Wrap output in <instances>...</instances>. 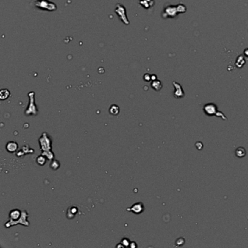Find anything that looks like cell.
Wrapping results in <instances>:
<instances>
[{
	"mask_svg": "<svg viewBox=\"0 0 248 248\" xmlns=\"http://www.w3.org/2000/svg\"><path fill=\"white\" fill-rule=\"evenodd\" d=\"M29 217V214H28L26 210L24 211H22V215H21V218H19L17 221H13V220L10 219L7 222L4 223V227L7 228V229H9L10 227L13 226H15L17 224H21L22 226H29L30 225V223L28 221L27 218Z\"/></svg>",
	"mask_w": 248,
	"mask_h": 248,
	"instance_id": "6da1fadb",
	"label": "cell"
},
{
	"mask_svg": "<svg viewBox=\"0 0 248 248\" xmlns=\"http://www.w3.org/2000/svg\"><path fill=\"white\" fill-rule=\"evenodd\" d=\"M29 98V106L25 111V114L26 116L29 115H37L38 114V109L35 104V93L34 92H30L28 94Z\"/></svg>",
	"mask_w": 248,
	"mask_h": 248,
	"instance_id": "7a4b0ae2",
	"label": "cell"
},
{
	"mask_svg": "<svg viewBox=\"0 0 248 248\" xmlns=\"http://www.w3.org/2000/svg\"><path fill=\"white\" fill-rule=\"evenodd\" d=\"M52 141L50 136H49L48 134L44 132L42 136L39 139V146H40V149L42 152L51 150V149H52Z\"/></svg>",
	"mask_w": 248,
	"mask_h": 248,
	"instance_id": "3957f363",
	"label": "cell"
},
{
	"mask_svg": "<svg viewBox=\"0 0 248 248\" xmlns=\"http://www.w3.org/2000/svg\"><path fill=\"white\" fill-rule=\"evenodd\" d=\"M36 7L42 10L55 11L57 10V6L55 3L50 1L49 0H37L34 3Z\"/></svg>",
	"mask_w": 248,
	"mask_h": 248,
	"instance_id": "277c9868",
	"label": "cell"
},
{
	"mask_svg": "<svg viewBox=\"0 0 248 248\" xmlns=\"http://www.w3.org/2000/svg\"><path fill=\"white\" fill-rule=\"evenodd\" d=\"M115 12H116V14L118 15L119 18H120V20L124 23V24L127 25L129 24V21H128L127 18V15H126V10L124 7L121 4H116V7L115 9Z\"/></svg>",
	"mask_w": 248,
	"mask_h": 248,
	"instance_id": "5b68a950",
	"label": "cell"
},
{
	"mask_svg": "<svg viewBox=\"0 0 248 248\" xmlns=\"http://www.w3.org/2000/svg\"><path fill=\"white\" fill-rule=\"evenodd\" d=\"M126 210H127V211L132 212V213H133L134 214H136V215L141 214L144 210V204H143L142 202L135 203L133 205H132L130 208H127Z\"/></svg>",
	"mask_w": 248,
	"mask_h": 248,
	"instance_id": "8992f818",
	"label": "cell"
},
{
	"mask_svg": "<svg viewBox=\"0 0 248 248\" xmlns=\"http://www.w3.org/2000/svg\"><path fill=\"white\" fill-rule=\"evenodd\" d=\"M204 111L208 116H213L217 114V106L214 103H208L204 106Z\"/></svg>",
	"mask_w": 248,
	"mask_h": 248,
	"instance_id": "52a82bcc",
	"label": "cell"
},
{
	"mask_svg": "<svg viewBox=\"0 0 248 248\" xmlns=\"http://www.w3.org/2000/svg\"><path fill=\"white\" fill-rule=\"evenodd\" d=\"M6 150L8 152L10 153H14L17 152V150L18 149V145L16 142L15 141H10L7 144H6Z\"/></svg>",
	"mask_w": 248,
	"mask_h": 248,
	"instance_id": "ba28073f",
	"label": "cell"
},
{
	"mask_svg": "<svg viewBox=\"0 0 248 248\" xmlns=\"http://www.w3.org/2000/svg\"><path fill=\"white\" fill-rule=\"evenodd\" d=\"M178 12V7H174V6H170L168 7H166L165 10V13L166 14V17H175L176 15V13Z\"/></svg>",
	"mask_w": 248,
	"mask_h": 248,
	"instance_id": "9c48e42d",
	"label": "cell"
},
{
	"mask_svg": "<svg viewBox=\"0 0 248 248\" xmlns=\"http://www.w3.org/2000/svg\"><path fill=\"white\" fill-rule=\"evenodd\" d=\"M21 215H22V211L18 209H14L10 212L9 218L13 221H17L21 218Z\"/></svg>",
	"mask_w": 248,
	"mask_h": 248,
	"instance_id": "30bf717a",
	"label": "cell"
},
{
	"mask_svg": "<svg viewBox=\"0 0 248 248\" xmlns=\"http://www.w3.org/2000/svg\"><path fill=\"white\" fill-rule=\"evenodd\" d=\"M174 86L175 87V91L174 93V96H175V98H182V97L184 96V92H183V89H182L181 86L178 83L173 82Z\"/></svg>",
	"mask_w": 248,
	"mask_h": 248,
	"instance_id": "8fae6325",
	"label": "cell"
},
{
	"mask_svg": "<svg viewBox=\"0 0 248 248\" xmlns=\"http://www.w3.org/2000/svg\"><path fill=\"white\" fill-rule=\"evenodd\" d=\"M77 212H78V209H77V207H71V208H68V212H67V216L70 215V216L68 217V219H73L77 215Z\"/></svg>",
	"mask_w": 248,
	"mask_h": 248,
	"instance_id": "7c38bea8",
	"label": "cell"
},
{
	"mask_svg": "<svg viewBox=\"0 0 248 248\" xmlns=\"http://www.w3.org/2000/svg\"><path fill=\"white\" fill-rule=\"evenodd\" d=\"M119 111H120V109L117 105H112L110 106L109 113L113 116H117L119 114Z\"/></svg>",
	"mask_w": 248,
	"mask_h": 248,
	"instance_id": "4fadbf2b",
	"label": "cell"
},
{
	"mask_svg": "<svg viewBox=\"0 0 248 248\" xmlns=\"http://www.w3.org/2000/svg\"><path fill=\"white\" fill-rule=\"evenodd\" d=\"M152 88H153L154 90H155L156 91H159V90H160L162 89V84L161 82L160 81H159V80H154V81L152 82Z\"/></svg>",
	"mask_w": 248,
	"mask_h": 248,
	"instance_id": "5bb4252c",
	"label": "cell"
},
{
	"mask_svg": "<svg viewBox=\"0 0 248 248\" xmlns=\"http://www.w3.org/2000/svg\"><path fill=\"white\" fill-rule=\"evenodd\" d=\"M10 96V92L7 89H2L0 91V99L6 100Z\"/></svg>",
	"mask_w": 248,
	"mask_h": 248,
	"instance_id": "9a60e30c",
	"label": "cell"
},
{
	"mask_svg": "<svg viewBox=\"0 0 248 248\" xmlns=\"http://www.w3.org/2000/svg\"><path fill=\"white\" fill-rule=\"evenodd\" d=\"M235 154L236 157H239V158H242V157H245V155H246L245 149H244L243 147L238 148V149L236 150Z\"/></svg>",
	"mask_w": 248,
	"mask_h": 248,
	"instance_id": "2e32d148",
	"label": "cell"
},
{
	"mask_svg": "<svg viewBox=\"0 0 248 248\" xmlns=\"http://www.w3.org/2000/svg\"><path fill=\"white\" fill-rule=\"evenodd\" d=\"M46 161H47V159H46V157H45L44 155H42V154H40V155L38 156V157H37V159H36V162H37V165L39 166L45 165L46 163Z\"/></svg>",
	"mask_w": 248,
	"mask_h": 248,
	"instance_id": "e0dca14e",
	"label": "cell"
},
{
	"mask_svg": "<svg viewBox=\"0 0 248 248\" xmlns=\"http://www.w3.org/2000/svg\"><path fill=\"white\" fill-rule=\"evenodd\" d=\"M41 154L44 155L45 157H46V158H47V159H49V160H51V161H52V159H54V157H55L53 152H52V151L51 150L45 151V152H42Z\"/></svg>",
	"mask_w": 248,
	"mask_h": 248,
	"instance_id": "ac0fdd59",
	"label": "cell"
},
{
	"mask_svg": "<svg viewBox=\"0 0 248 248\" xmlns=\"http://www.w3.org/2000/svg\"><path fill=\"white\" fill-rule=\"evenodd\" d=\"M60 162L57 160H55V159H52L50 162V167L51 169H52L53 170H57V169L60 167Z\"/></svg>",
	"mask_w": 248,
	"mask_h": 248,
	"instance_id": "d6986e66",
	"label": "cell"
},
{
	"mask_svg": "<svg viewBox=\"0 0 248 248\" xmlns=\"http://www.w3.org/2000/svg\"><path fill=\"white\" fill-rule=\"evenodd\" d=\"M130 240L128 238H123L122 239H121V243L123 244V246H124V247H130Z\"/></svg>",
	"mask_w": 248,
	"mask_h": 248,
	"instance_id": "ffe728a7",
	"label": "cell"
},
{
	"mask_svg": "<svg viewBox=\"0 0 248 248\" xmlns=\"http://www.w3.org/2000/svg\"><path fill=\"white\" fill-rule=\"evenodd\" d=\"M144 79L146 82H149L152 79V75L149 74H146L144 77Z\"/></svg>",
	"mask_w": 248,
	"mask_h": 248,
	"instance_id": "44dd1931",
	"label": "cell"
},
{
	"mask_svg": "<svg viewBox=\"0 0 248 248\" xmlns=\"http://www.w3.org/2000/svg\"><path fill=\"white\" fill-rule=\"evenodd\" d=\"M130 247L131 248H135L137 247V244H136V243L135 242H131L130 244Z\"/></svg>",
	"mask_w": 248,
	"mask_h": 248,
	"instance_id": "7402d4cb",
	"label": "cell"
}]
</instances>
